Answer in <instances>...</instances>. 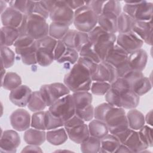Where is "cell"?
Listing matches in <instances>:
<instances>
[{
    "label": "cell",
    "instance_id": "cell-23",
    "mask_svg": "<svg viewBox=\"0 0 153 153\" xmlns=\"http://www.w3.org/2000/svg\"><path fill=\"white\" fill-rule=\"evenodd\" d=\"M19 36L20 33L17 28L2 26L1 28V46L13 45Z\"/></svg>",
    "mask_w": 153,
    "mask_h": 153
},
{
    "label": "cell",
    "instance_id": "cell-48",
    "mask_svg": "<svg viewBox=\"0 0 153 153\" xmlns=\"http://www.w3.org/2000/svg\"><path fill=\"white\" fill-rule=\"evenodd\" d=\"M57 40L47 35L41 39L36 40V45L37 48H43L50 50L54 51V48L56 46Z\"/></svg>",
    "mask_w": 153,
    "mask_h": 153
},
{
    "label": "cell",
    "instance_id": "cell-47",
    "mask_svg": "<svg viewBox=\"0 0 153 153\" xmlns=\"http://www.w3.org/2000/svg\"><path fill=\"white\" fill-rule=\"evenodd\" d=\"M121 12L122 11L120 2L119 1L115 0L106 1L103 6L102 11V13H110L116 15L117 16H118Z\"/></svg>",
    "mask_w": 153,
    "mask_h": 153
},
{
    "label": "cell",
    "instance_id": "cell-19",
    "mask_svg": "<svg viewBox=\"0 0 153 153\" xmlns=\"http://www.w3.org/2000/svg\"><path fill=\"white\" fill-rule=\"evenodd\" d=\"M65 130L68 138L77 144H81L90 136L88 125L85 123Z\"/></svg>",
    "mask_w": 153,
    "mask_h": 153
},
{
    "label": "cell",
    "instance_id": "cell-11",
    "mask_svg": "<svg viewBox=\"0 0 153 153\" xmlns=\"http://www.w3.org/2000/svg\"><path fill=\"white\" fill-rule=\"evenodd\" d=\"M118 78L116 68L105 61L98 63L96 72L91 76L93 81L114 82Z\"/></svg>",
    "mask_w": 153,
    "mask_h": 153
},
{
    "label": "cell",
    "instance_id": "cell-35",
    "mask_svg": "<svg viewBox=\"0 0 153 153\" xmlns=\"http://www.w3.org/2000/svg\"><path fill=\"white\" fill-rule=\"evenodd\" d=\"M36 57L37 63L43 67L50 65L54 60V51L43 48H37Z\"/></svg>",
    "mask_w": 153,
    "mask_h": 153
},
{
    "label": "cell",
    "instance_id": "cell-56",
    "mask_svg": "<svg viewBox=\"0 0 153 153\" xmlns=\"http://www.w3.org/2000/svg\"><path fill=\"white\" fill-rule=\"evenodd\" d=\"M76 32H77V30L69 29L62 38V41L67 47L74 48L75 38Z\"/></svg>",
    "mask_w": 153,
    "mask_h": 153
},
{
    "label": "cell",
    "instance_id": "cell-2",
    "mask_svg": "<svg viewBox=\"0 0 153 153\" xmlns=\"http://www.w3.org/2000/svg\"><path fill=\"white\" fill-rule=\"evenodd\" d=\"M88 35L99 58L101 60H105L108 52L116 43V35L105 31L98 25L89 32Z\"/></svg>",
    "mask_w": 153,
    "mask_h": 153
},
{
    "label": "cell",
    "instance_id": "cell-36",
    "mask_svg": "<svg viewBox=\"0 0 153 153\" xmlns=\"http://www.w3.org/2000/svg\"><path fill=\"white\" fill-rule=\"evenodd\" d=\"M27 106L28 109L33 112L43 111L46 108L47 105L39 90L32 92L31 98Z\"/></svg>",
    "mask_w": 153,
    "mask_h": 153
},
{
    "label": "cell",
    "instance_id": "cell-31",
    "mask_svg": "<svg viewBox=\"0 0 153 153\" xmlns=\"http://www.w3.org/2000/svg\"><path fill=\"white\" fill-rule=\"evenodd\" d=\"M72 96L75 109H82L85 108L92 103V94L88 91L73 92Z\"/></svg>",
    "mask_w": 153,
    "mask_h": 153
},
{
    "label": "cell",
    "instance_id": "cell-1",
    "mask_svg": "<svg viewBox=\"0 0 153 153\" xmlns=\"http://www.w3.org/2000/svg\"><path fill=\"white\" fill-rule=\"evenodd\" d=\"M91 72L82 64L76 62L71 71L65 75L63 82L72 92L89 91L91 88Z\"/></svg>",
    "mask_w": 153,
    "mask_h": 153
},
{
    "label": "cell",
    "instance_id": "cell-32",
    "mask_svg": "<svg viewBox=\"0 0 153 153\" xmlns=\"http://www.w3.org/2000/svg\"><path fill=\"white\" fill-rule=\"evenodd\" d=\"M22 85V79L16 72H7L1 80V87L4 89L11 91Z\"/></svg>",
    "mask_w": 153,
    "mask_h": 153
},
{
    "label": "cell",
    "instance_id": "cell-33",
    "mask_svg": "<svg viewBox=\"0 0 153 153\" xmlns=\"http://www.w3.org/2000/svg\"><path fill=\"white\" fill-rule=\"evenodd\" d=\"M135 20L123 11L117 17V30L119 33L132 30Z\"/></svg>",
    "mask_w": 153,
    "mask_h": 153
},
{
    "label": "cell",
    "instance_id": "cell-40",
    "mask_svg": "<svg viewBox=\"0 0 153 153\" xmlns=\"http://www.w3.org/2000/svg\"><path fill=\"white\" fill-rule=\"evenodd\" d=\"M29 14H37L45 19L49 17L50 12L45 7L42 1H29Z\"/></svg>",
    "mask_w": 153,
    "mask_h": 153
},
{
    "label": "cell",
    "instance_id": "cell-27",
    "mask_svg": "<svg viewBox=\"0 0 153 153\" xmlns=\"http://www.w3.org/2000/svg\"><path fill=\"white\" fill-rule=\"evenodd\" d=\"M120 144V140L114 134L108 133L100 139V148L99 152H115Z\"/></svg>",
    "mask_w": 153,
    "mask_h": 153
},
{
    "label": "cell",
    "instance_id": "cell-44",
    "mask_svg": "<svg viewBox=\"0 0 153 153\" xmlns=\"http://www.w3.org/2000/svg\"><path fill=\"white\" fill-rule=\"evenodd\" d=\"M45 111H44L34 112L31 116L30 126L36 129L45 130Z\"/></svg>",
    "mask_w": 153,
    "mask_h": 153
},
{
    "label": "cell",
    "instance_id": "cell-10",
    "mask_svg": "<svg viewBox=\"0 0 153 153\" xmlns=\"http://www.w3.org/2000/svg\"><path fill=\"white\" fill-rule=\"evenodd\" d=\"M116 44L123 48L128 54L142 48L143 41L132 30L119 33L117 36Z\"/></svg>",
    "mask_w": 153,
    "mask_h": 153
},
{
    "label": "cell",
    "instance_id": "cell-22",
    "mask_svg": "<svg viewBox=\"0 0 153 153\" xmlns=\"http://www.w3.org/2000/svg\"><path fill=\"white\" fill-rule=\"evenodd\" d=\"M23 139L28 145L39 146L46 140V132L45 130H38L34 128H29L25 130Z\"/></svg>",
    "mask_w": 153,
    "mask_h": 153
},
{
    "label": "cell",
    "instance_id": "cell-41",
    "mask_svg": "<svg viewBox=\"0 0 153 153\" xmlns=\"http://www.w3.org/2000/svg\"><path fill=\"white\" fill-rule=\"evenodd\" d=\"M78 53L79 56L89 59L96 63H99L101 62L99 56L96 52L93 44L90 41L85 45L78 52Z\"/></svg>",
    "mask_w": 153,
    "mask_h": 153
},
{
    "label": "cell",
    "instance_id": "cell-39",
    "mask_svg": "<svg viewBox=\"0 0 153 153\" xmlns=\"http://www.w3.org/2000/svg\"><path fill=\"white\" fill-rule=\"evenodd\" d=\"M45 125L46 130H50L63 127L64 121L48 110L45 111Z\"/></svg>",
    "mask_w": 153,
    "mask_h": 153
},
{
    "label": "cell",
    "instance_id": "cell-17",
    "mask_svg": "<svg viewBox=\"0 0 153 153\" xmlns=\"http://www.w3.org/2000/svg\"><path fill=\"white\" fill-rule=\"evenodd\" d=\"M25 14L9 7L1 14V19L3 26L18 28L21 24Z\"/></svg>",
    "mask_w": 153,
    "mask_h": 153
},
{
    "label": "cell",
    "instance_id": "cell-43",
    "mask_svg": "<svg viewBox=\"0 0 153 153\" xmlns=\"http://www.w3.org/2000/svg\"><path fill=\"white\" fill-rule=\"evenodd\" d=\"M111 85V88L119 96L128 90H131L130 84L123 77L118 78Z\"/></svg>",
    "mask_w": 153,
    "mask_h": 153
},
{
    "label": "cell",
    "instance_id": "cell-4",
    "mask_svg": "<svg viewBox=\"0 0 153 153\" xmlns=\"http://www.w3.org/2000/svg\"><path fill=\"white\" fill-rule=\"evenodd\" d=\"M98 15L84 5L74 11L73 24L76 30L88 33L97 25Z\"/></svg>",
    "mask_w": 153,
    "mask_h": 153
},
{
    "label": "cell",
    "instance_id": "cell-13",
    "mask_svg": "<svg viewBox=\"0 0 153 153\" xmlns=\"http://www.w3.org/2000/svg\"><path fill=\"white\" fill-rule=\"evenodd\" d=\"M12 127L18 131H25L29 128L31 123V116L25 109H17L10 117Z\"/></svg>",
    "mask_w": 153,
    "mask_h": 153
},
{
    "label": "cell",
    "instance_id": "cell-64",
    "mask_svg": "<svg viewBox=\"0 0 153 153\" xmlns=\"http://www.w3.org/2000/svg\"><path fill=\"white\" fill-rule=\"evenodd\" d=\"M7 2L6 1H2L1 0L0 1V6H1V14L7 8Z\"/></svg>",
    "mask_w": 153,
    "mask_h": 153
},
{
    "label": "cell",
    "instance_id": "cell-29",
    "mask_svg": "<svg viewBox=\"0 0 153 153\" xmlns=\"http://www.w3.org/2000/svg\"><path fill=\"white\" fill-rule=\"evenodd\" d=\"M120 100L121 108L131 109L136 108L139 105L140 96L132 90H128L120 95Z\"/></svg>",
    "mask_w": 153,
    "mask_h": 153
},
{
    "label": "cell",
    "instance_id": "cell-51",
    "mask_svg": "<svg viewBox=\"0 0 153 153\" xmlns=\"http://www.w3.org/2000/svg\"><path fill=\"white\" fill-rule=\"evenodd\" d=\"M88 33L77 30L75 38V47L74 48L79 52L81 49L87 43L90 42Z\"/></svg>",
    "mask_w": 153,
    "mask_h": 153
},
{
    "label": "cell",
    "instance_id": "cell-42",
    "mask_svg": "<svg viewBox=\"0 0 153 153\" xmlns=\"http://www.w3.org/2000/svg\"><path fill=\"white\" fill-rule=\"evenodd\" d=\"M79 57V53L75 48L66 47L65 53L56 62L59 63H69L74 65L76 63Z\"/></svg>",
    "mask_w": 153,
    "mask_h": 153
},
{
    "label": "cell",
    "instance_id": "cell-21",
    "mask_svg": "<svg viewBox=\"0 0 153 153\" xmlns=\"http://www.w3.org/2000/svg\"><path fill=\"white\" fill-rule=\"evenodd\" d=\"M37 47L35 42L30 46L23 48H15V52L19 55L22 62L26 65H33L37 63L36 52Z\"/></svg>",
    "mask_w": 153,
    "mask_h": 153
},
{
    "label": "cell",
    "instance_id": "cell-26",
    "mask_svg": "<svg viewBox=\"0 0 153 153\" xmlns=\"http://www.w3.org/2000/svg\"><path fill=\"white\" fill-rule=\"evenodd\" d=\"M128 127L134 130H139L145 124L143 114L136 108L129 109L126 114Z\"/></svg>",
    "mask_w": 153,
    "mask_h": 153
},
{
    "label": "cell",
    "instance_id": "cell-16",
    "mask_svg": "<svg viewBox=\"0 0 153 153\" xmlns=\"http://www.w3.org/2000/svg\"><path fill=\"white\" fill-rule=\"evenodd\" d=\"M148 59L146 51L140 48L128 54L127 62L132 71L142 72L146 67Z\"/></svg>",
    "mask_w": 153,
    "mask_h": 153
},
{
    "label": "cell",
    "instance_id": "cell-61",
    "mask_svg": "<svg viewBox=\"0 0 153 153\" xmlns=\"http://www.w3.org/2000/svg\"><path fill=\"white\" fill-rule=\"evenodd\" d=\"M42 152V151L41 149V148L38 145H28L27 146L23 148V149L22 151V152Z\"/></svg>",
    "mask_w": 153,
    "mask_h": 153
},
{
    "label": "cell",
    "instance_id": "cell-52",
    "mask_svg": "<svg viewBox=\"0 0 153 153\" xmlns=\"http://www.w3.org/2000/svg\"><path fill=\"white\" fill-rule=\"evenodd\" d=\"M36 40L29 36L28 34L20 35L14 43L15 48H23L32 45Z\"/></svg>",
    "mask_w": 153,
    "mask_h": 153
},
{
    "label": "cell",
    "instance_id": "cell-55",
    "mask_svg": "<svg viewBox=\"0 0 153 153\" xmlns=\"http://www.w3.org/2000/svg\"><path fill=\"white\" fill-rule=\"evenodd\" d=\"M106 1H85V5L88 6L98 16L102 13L103 8Z\"/></svg>",
    "mask_w": 153,
    "mask_h": 153
},
{
    "label": "cell",
    "instance_id": "cell-54",
    "mask_svg": "<svg viewBox=\"0 0 153 153\" xmlns=\"http://www.w3.org/2000/svg\"><path fill=\"white\" fill-rule=\"evenodd\" d=\"M105 100L107 103L114 107L121 108L120 96L114 92L111 88L105 94Z\"/></svg>",
    "mask_w": 153,
    "mask_h": 153
},
{
    "label": "cell",
    "instance_id": "cell-5",
    "mask_svg": "<svg viewBox=\"0 0 153 153\" xmlns=\"http://www.w3.org/2000/svg\"><path fill=\"white\" fill-rule=\"evenodd\" d=\"M48 111L64 122L71 118L75 114V107L72 94H69L57 100L49 106Z\"/></svg>",
    "mask_w": 153,
    "mask_h": 153
},
{
    "label": "cell",
    "instance_id": "cell-25",
    "mask_svg": "<svg viewBox=\"0 0 153 153\" xmlns=\"http://www.w3.org/2000/svg\"><path fill=\"white\" fill-rule=\"evenodd\" d=\"M123 144L127 146L131 152H142L148 148L141 140L138 131L134 130Z\"/></svg>",
    "mask_w": 153,
    "mask_h": 153
},
{
    "label": "cell",
    "instance_id": "cell-14",
    "mask_svg": "<svg viewBox=\"0 0 153 153\" xmlns=\"http://www.w3.org/2000/svg\"><path fill=\"white\" fill-rule=\"evenodd\" d=\"M32 92L31 89L27 85H21L10 91L9 99L14 105L23 108L27 105Z\"/></svg>",
    "mask_w": 153,
    "mask_h": 153
},
{
    "label": "cell",
    "instance_id": "cell-45",
    "mask_svg": "<svg viewBox=\"0 0 153 153\" xmlns=\"http://www.w3.org/2000/svg\"><path fill=\"white\" fill-rule=\"evenodd\" d=\"M111 84L105 81H93L91 85V92L97 96H103L111 88Z\"/></svg>",
    "mask_w": 153,
    "mask_h": 153
},
{
    "label": "cell",
    "instance_id": "cell-46",
    "mask_svg": "<svg viewBox=\"0 0 153 153\" xmlns=\"http://www.w3.org/2000/svg\"><path fill=\"white\" fill-rule=\"evenodd\" d=\"M139 134L141 140L148 147H152V128L148 125H144L139 130Z\"/></svg>",
    "mask_w": 153,
    "mask_h": 153
},
{
    "label": "cell",
    "instance_id": "cell-18",
    "mask_svg": "<svg viewBox=\"0 0 153 153\" xmlns=\"http://www.w3.org/2000/svg\"><path fill=\"white\" fill-rule=\"evenodd\" d=\"M128 57V53L115 44L108 52L105 61L117 68L125 63L127 60Z\"/></svg>",
    "mask_w": 153,
    "mask_h": 153
},
{
    "label": "cell",
    "instance_id": "cell-53",
    "mask_svg": "<svg viewBox=\"0 0 153 153\" xmlns=\"http://www.w3.org/2000/svg\"><path fill=\"white\" fill-rule=\"evenodd\" d=\"M10 7L20 11L25 15H27L28 8V1H7Z\"/></svg>",
    "mask_w": 153,
    "mask_h": 153
},
{
    "label": "cell",
    "instance_id": "cell-57",
    "mask_svg": "<svg viewBox=\"0 0 153 153\" xmlns=\"http://www.w3.org/2000/svg\"><path fill=\"white\" fill-rule=\"evenodd\" d=\"M85 122L82 120H81L79 117H78L75 114L71 118H69V120L64 122L63 127L65 129H66V128H69L74 126L83 124Z\"/></svg>",
    "mask_w": 153,
    "mask_h": 153
},
{
    "label": "cell",
    "instance_id": "cell-28",
    "mask_svg": "<svg viewBox=\"0 0 153 153\" xmlns=\"http://www.w3.org/2000/svg\"><path fill=\"white\" fill-rule=\"evenodd\" d=\"M88 128L90 136L100 139L109 133V129L106 123L96 119L90 121Z\"/></svg>",
    "mask_w": 153,
    "mask_h": 153
},
{
    "label": "cell",
    "instance_id": "cell-50",
    "mask_svg": "<svg viewBox=\"0 0 153 153\" xmlns=\"http://www.w3.org/2000/svg\"><path fill=\"white\" fill-rule=\"evenodd\" d=\"M75 115L84 122L90 121L94 118V107L91 104L82 109H75Z\"/></svg>",
    "mask_w": 153,
    "mask_h": 153
},
{
    "label": "cell",
    "instance_id": "cell-58",
    "mask_svg": "<svg viewBox=\"0 0 153 153\" xmlns=\"http://www.w3.org/2000/svg\"><path fill=\"white\" fill-rule=\"evenodd\" d=\"M66 49V46L64 44L62 40H57L56 46L54 50V60L57 61L65 53Z\"/></svg>",
    "mask_w": 153,
    "mask_h": 153
},
{
    "label": "cell",
    "instance_id": "cell-59",
    "mask_svg": "<svg viewBox=\"0 0 153 153\" xmlns=\"http://www.w3.org/2000/svg\"><path fill=\"white\" fill-rule=\"evenodd\" d=\"M68 5L74 11L79 8L85 5L84 1L80 0H70V1H65Z\"/></svg>",
    "mask_w": 153,
    "mask_h": 153
},
{
    "label": "cell",
    "instance_id": "cell-3",
    "mask_svg": "<svg viewBox=\"0 0 153 153\" xmlns=\"http://www.w3.org/2000/svg\"><path fill=\"white\" fill-rule=\"evenodd\" d=\"M123 12L130 16L135 21L147 22L152 19V2L145 0L125 1Z\"/></svg>",
    "mask_w": 153,
    "mask_h": 153
},
{
    "label": "cell",
    "instance_id": "cell-7",
    "mask_svg": "<svg viewBox=\"0 0 153 153\" xmlns=\"http://www.w3.org/2000/svg\"><path fill=\"white\" fill-rule=\"evenodd\" d=\"M39 91L47 106H50L60 98L70 94L69 89L63 83L54 82L42 85Z\"/></svg>",
    "mask_w": 153,
    "mask_h": 153
},
{
    "label": "cell",
    "instance_id": "cell-15",
    "mask_svg": "<svg viewBox=\"0 0 153 153\" xmlns=\"http://www.w3.org/2000/svg\"><path fill=\"white\" fill-rule=\"evenodd\" d=\"M152 20L147 22L135 21L132 31L148 45H152Z\"/></svg>",
    "mask_w": 153,
    "mask_h": 153
},
{
    "label": "cell",
    "instance_id": "cell-30",
    "mask_svg": "<svg viewBox=\"0 0 153 153\" xmlns=\"http://www.w3.org/2000/svg\"><path fill=\"white\" fill-rule=\"evenodd\" d=\"M152 88V83L149 78L144 75L135 79L131 84V90L139 96L147 93Z\"/></svg>",
    "mask_w": 153,
    "mask_h": 153
},
{
    "label": "cell",
    "instance_id": "cell-8",
    "mask_svg": "<svg viewBox=\"0 0 153 153\" xmlns=\"http://www.w3.org/2000/svg\"><path fill=\"white\" fill-rule=\"evenodd\" d=\"M49 25L44 17L35 14L27 16V34L35 40L48 35Z\"/></svg>",
    "mask_w": 153,
    "mask_h": 153
},
{
    "label": "cell",
    "instance_id": "cell-6",
    "mask_svg": "<svg viewBox=\"0 0 153 153\" xmlns=\"http://www.w3.org/2000/svg\"><path fill=\"white\" fill-rule=\"evenodd\" d=\"M104 122L111 134L129 127L126 111L122 108L113 106L111 108L106 115Z\"/></svg>",
    "mask_w": 153,
    "mask_h": 153
},
{
    "label": "cell",
    "instance_id": "cell-63",
    "mask_svg": "<svg viewBox=\"0 0 153 153\" xmlns=\"http://www.w3.org/2000/svg\"><path fill=\"white\" fill-rule=\"evenodd\" d=\"M115 152H131V151L127 146L123 143H121L119 147L116 150Z\"/></svg>",
    "mask_w": 153,
    "mask_h": 153
},
{
    "label": "cell",
    "instance_id": "cell-24",
    "mask_svg": "<svg viewBox=\"0 0 153 153\" xmlns=\"http://www.w3.org/2000/svg\"><path fill=\"white\" fill-rule=\"evenodd\" d=\"M68 139V136L64 127L47 130L46 132V140L55 146L63 144Z\"/></svg>",
    "mask_w": 153,
    "mask_h": 153
},
{
    "label": "cell",
    "instance_id": "cell-37",
    "mask_svg": "<svg viewBox=\"0 0 153 153\" xmlns=\"http://www.w3.org/2000/svg\"><path fill=\"white\" fill-rule=\"evenodd\" d=\"M80 145V149L82 152H99L100 148V139L90 135Z\"/></svg>",
    "mask_w": 153,
    "mask_h": 153
},
{
    "label": "cell",
    "instance_id": "cell-60",
    "mask_svg": "<svg viewBox=\"0 0 153 153\" xmlns=\"http://www.w3.org/2000/svg\"><path fill=\"white\" fill-rule=\"evenodd\" d=\"M27 15H24L23 20L21 22L20 25L17 28L20 35L27 34Z\"/></svg>",
    "mask_w": 153,
    "mask_h": 153
},
{
    "label": "cell",
    "instance_id": "cell-34",
    "mask_svg": "<svg viewBox=\"0 0 153 153\" xmlns=\"http://www.w3.org/2000/svg\"><path fill=\"white\" fill-rule=\"evenodd\" d=\"M69 25L65 23L51 22L49 25L48 35L56 40H62L69 30Z\"/></svg>",
    "mask_w": 153,
    "mask_h": 153
},
{
    "label": "cell",
    "instance_id": "cell-9",
    "mask_svg": "<svg viewBox=\"0 0 153 153\" xmlns=\"http://www.w3.org/2000/svg\"><path fill=\"white\" fill-rule=\"evenodd\" d=\"M74 11L66 4L65 1H56L51 8L49 17L52 22L66 24H73Z\"/></svg>",
    "mask_w": 153,
    "mask_h": 153
},
{
    "label": "cell",
    "instance_id": "cell-20",
    "mask_svg": "<svg viewBox=\"0 0 153 153\" xmlns=\"http://www.w3.org/2000/svg\"><path fill=\"white\" fill-rule=\"evenodd\" d=\"M117 17L110 13H102L98 16L97 25L105 31L115 34L118 32Z\"/></svg>",
    "mask_w": 153,
    "mask_h": 153
},
{
    "label": "cell",
    "instance_id": "cell-12",
    "mask_svg": "<svg viewBox=\"0 0 153 153\" xmlns=\"http://www.w3.org/2000/svg\"><path fill=\"white\" fill-rule=\"evenodd\" d=\"M20 144V137L17 131L7 130L2 132L0 139L1 152H16Z\"/></svg>",
    "mask_w": 153,
    "mask_h": 153
},
{
    "label": "cell",
    "instance_id": "cell-62",
    "mask_svg": "<svg viewBox=\"0 0 153 153\" xmlns=\"http://www.w3.org/2000/svg\"><path fill=\"white\" fill-rule=\"evenodd\" d=\"M145 121L148 126H152V110L149 111L145 117Z\"/></svg>",
    "mask_w": 153,
    "mask_h": 153
},
{
    "label": "cell",
    "instance_id": "cell-49",
    "mask_svg": "<svg viewBox=\"0 0 153 153\" xmlns=\"http://www.w3.org/2000/svg\"><path fill=\"white\" fill-rule=\"evenodd\" d=\"M113 106L109 104L108 103H102L97 105L94 108V119L103 121H105V118L106 114L112 108Z\"/></svg>",
    "mask_w": 153,
    "mask_h": 153
},
{
    "label": "cell",
    "instance_id": "cell-38",
    "mask_svg": "<svg viewBox=\"0 0 153 153\" xmlns=\"http://www.w3.org/2000/svg\"><path fill=\"white\" fill-rule=\"evenodd\" d=\"M1 63L5 69L11 68L15 62V53L9 47L1 46Z\"/></svg>",
    "mask_w": 153,
    "mask_h": 153
}]
</instances>
